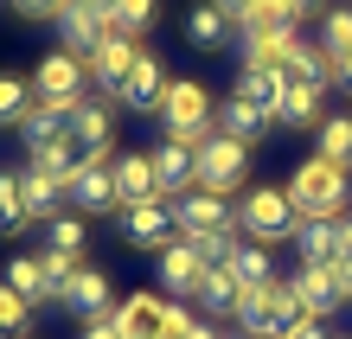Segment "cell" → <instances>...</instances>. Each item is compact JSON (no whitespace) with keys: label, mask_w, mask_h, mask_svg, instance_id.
I'll use <instances>...</instances> for the list:
<instances>
[{"label":"cell","mask_w":352,"mask_h":339,"mask_svg":"<svg viewBox=\"0 0 352 339\" xmlns=\"http://www.w3.org/2000/svg\"><path fill=\"white\" fill-rule=\"evenodd\" d=\"M340 282H346V301H352V263H340Z\"/></svg>","instance_id":"cell-47"},{"label":"cell","mask_w":352,"mask_h":339,"mask_svg":"<svg viewBox=\"0 0 352 339\" xmlns=\"http://www.w3.org/2000/svg\"><path fill=\"white\" fill-rule=\"evenodd\" d=\"M116 193H122V205H148V199H160V186H154V154H148V147L116 154Z\"/></svg>","instance_id":"cell-23"},{"label":"cell","mask_w":352,"mask_h":339,"mask_svg":"<svg viewBox=\"0 0 352 339\" xmlns=\"http://www.w3.org/2000/svg\"><path fill=\"white\" fill-rule=\"evenodd\" d=\"M32 90H38V102H84L90 96V65L77 52H45L38 71H32Z\"/></svg>","instance_id":"cell-8"},{"label":"cell","mask_w":352,"mask_h":339,"mask_svg":"<svg viewBox=\"0 0 352 339\" xmlns=\"http://www.w3.org/2000/svg\"><path fill=\"white\" fill-rule=\"evenodd\" d=\"M154 154V186H160V199H186L199 186V147H186V141H160L148 147Z\"/></svg>","instance_id":"cell-14"},{"label":"cell","mask_w":352,"mask_h":339,"mask_svg":"<svg viewBox=\"0 0 352 339\" xmlns=\"http://www.w3.org/2000/svg\"><path fill=\"white\" fill-rule=\"evenodd\" d=\"M173 224H179V237L205 243V237H218V230L237 224V205L224 199V193H205V186H192L186 199H173Z\"/></svg>","instance_id":"cell-6"},{"label":"cell","mask_w":352,"mask_h":339,"mask_svg":"<svg viewBox=\"0 0 352 339\" xmlns=\"http://www.w3.org/2000/svg\"><path fill=\"white\" fill-rule=\"evenodd\" d=\"M58 39H65V52H77V58L90 65L96 45L109 39V19H102L90 0H65V13H58Z\"/></svg>","instance_id":"cell-16"},{"label":"cell","mask_w":352,"mask_h":339,"mask_svg":"<svg viewBox=\"0 0 352 339\" xmlns=\"http://www.w3.org/2000/svg\"><path fill=\"white\" fill-rule=\"evenodd\" d=\"M218 7L231 13V19H237V32H243V26H250V13H256V0H218Z\"/></svg>","instance_id":"cell-42"},{"label":"cell","mask_w":352,"mask_h":339,"mask_svg":"<svg viewBox=\"0 0 352 339\" xmlns=\"http://www.w3.org/2000/svg\"><path fill=\"white\" fill-rule=\"evenodd\" d=\"M13 13L19 19H58V13H65V0H13Z\"/></svg>","instance_id":"cell-40"},{"label":"cell","mask_w":352,"mask_h":339,"mask_svg":"<svg viewBox=\"0 0 352 339\" xmlns=\"http://www.w3.org/2000/svg\"><path fill=\"white\" fill-rule=\"evenodd\" d=\"M320 83H288V90H282V109H276V122H282V129H320V122H327V109H320Z\"/></svg>","instance_id":"cell-26"},{"label":"cell","mask_w":352,"mask_h":339,"mask_svg":"<svg viewBox=\"0 0 352 339\" xmlns=\"http://www.w3.org/2000/svg\"><path fill=\"white\" fill-rule=\"evenodd\" d=\"M71 141L84 147V160H109L116 154V116H109V102H71Z\"/></svg>","instance_id":"cell-13"},{"label":"cell","mask_w":352,"mask_h":339,"mask_svg":"<svg viewBox=\"0 0 352 339\" xmlns=\"http://www.w3.org/2000/svg\"><path fill=\"white\" fill-rule=\"evenodd\" d=\"M231 32H237V19L218 7V0H199L192 13H186V39H192L199 52H224L231 45Z\"/></svg>","instance_id":"cell-24"},{"label":"cell","mask_w":352,"mask_h":339,"mask_svg":"<svg viewBox=\"0 0 352 339\" xmlns=\"http://www.w3.org/2000/svg\"><path fill=\"white\" fill-rule=\"evenodd\" d=\"M218 129H224V135H237L243 147H256V141H263L269 129H276V116H263V109H250L243 96H231V102L218 109Z\"/></svg>","instance_id":"cell-27"},{"label":"cell","mask_w":352,"mask_h":339,"mask_svg":"<svg viewBox=\"0 0 352 339\" xmlns=\"http://www.w3.org/2000/svg\"><path fill=\"white\" fill-rule=\"evenodd\" d=\"M65 199H71V211H84V218H122V193H116V160H84L71 173V186H65Z\"/></svg>","instance_id":"cell-7"},{"label":"cell","mask_w":352,"mask_h":339,"mask_svg":"<svg viewBox=\"0 0 352 339\" xmlns=\"http://www.w3.org/2000/svg\"><path fill=\"white\" fill-rule=\"evenodd\" d=\"M243 179H250V147H243L237 135L218 129L212 141H199V186H205V193H224V199H231Z\"/></svg>","instance_id":"cell-5"},{"label":"cell","mask_w":352,"mask_h":339,"mask_svg":"<svg viewBox=\"0 0 352 339\" xmlns=\"http://www.w3.org/2000/svg\"><path fill=\"white\" fill-rule=\"evenodd\" d=\"M109 327L122 339H160L167 333V294H129V301L109 314Z\"/></svg>","instance_id":"cell-17"},{"label":"cell","mask_w":352,"mask_h":339,"mask_svg":"<svg viewBox=\"0 0 352 339\" xmlns=\"http://www.w3.org/2000/svg\"><path fill=\"white\" fill-rule=\"evenodd\" d=\"M237 224H243V237H256V243H282V237L301 230L295 205H288V186H250V199L237 205Z\"/></svg>","instance_id":"cell-4"},{"label":"cell","mask_w":352,"mask_h":339,"mask_svg":"<svg viewBox=\"0 0 352 339\" xmlns=\"http://www.w3.org/2000/svg\"><path fill=\"white\" fill-rule=\"evenodd\" d=\"M32 166H38V173H52L58 186H71V173H77V166H84V147H77V141L65 135V141L38 147V154H32Z\"/></svg>","instance_id":"cell-34"},{"label":"cell","mask_w":352,"mask_h":339,"mask_svg":"<svg viewBox=\"0 0 352 339\" xmlns=\"http://www.w3.org/2000/svg\"><path fill=\"white\" fill-rule=\"evenodd\" d=\"M135 58H141V39H129V32H109V39L96 45V58H90V83H96L102 96H122V83H129Z\"/></svg>","instance_id":"cell-15"},{"label":"cell","mask_w":352,"mask_h":339,"mask_svg":"<svg viewBox=\"0 0 352 339\" xmlns=\"http://www.w3.org/2000/svg\"><path fill=\"white\" fill-rule=\"evenodd\" d=\"M295 294H301V307L314 314V320H327V314H340L346 307V282H340V263H301L295 275Z\"/></svg>","instance_id":"cell-12"},{"label":"cell","mask_w":352,"mask_h":339,"mask_svg":"<svg viewBox=\"0 0 352 339\" xmlns=\"http://www.w3.org/2000/svg\"><path fill=\"white\" fill-rule=\"evenodd\" d=\"M224 269H231L243 288H263V282H276V263H269V243H256V237H243V243H237V256L224 263Z\"/></svg>","instance_id":"cell-31"},{"label":"cell","mask_w":352,"mask_h":339,"mask_svg":"<svg viewBox=\"0 0 352 339\" xmlns=\"http://www.w3.org/2000/svg\"><path fill=\"white\" fill-rule=\"evenodd\" d=\"M32 102H38L32 77H19V71H0V129H19Z\"/></svg>","instance_id":"cell-32"},{"label":"cell","mask_w":352,"mask_h":339,"mask_svg":"<svg viewBox=\"0 0 352 339\" xmlns=\"http://www.w3.org/2000/svg\"><path fill=\"white\" fill-rule=\"evenodd\" d=\"M19 199H26V218H32V224H52L58 211H71L65 186H58L52 173H38L32 160H26V173H19Z\"/></svg>","instance_id":"cell-20"},{"label":"cell","mask_w":352,"mask_h":339,"mask_svg":"<svg viewBox=\"0 0 352 339\" xmlns=\"http://www.w3.org/2000/svg\"><path fill=\"white\" fill-rule=\"evenodd\" d=\"M154 256H160V288H167L173 301H199L205 275H212V263L199 256V243L192 237H173L167 250H154Z\"/></svg>","instance_id":"cell-9"},{"label":"cell","mask_w":352,"mask_h":339,"mask_svg":"<svg viewBox=\"0 0 352 339\" xmlns=\"http://www.w3.org/2000/svg\"><path fill=\"white\" fill-rule=\"evenodd\" d=\"M160 129H167V141H186V147H199V141H212V90H205L199 77H173L167 83V96H160Z\"/></svg>","instance_id":"cell-2"},{"label":"cell","mask_w":352,"mask_h":339,"mask_svg":"<svg viewBox=\"0 0 352 339\" xmlns=\"http://www.w3.org/2000/svg\"><path fill=\"white\" fill-rule=\"evenodd\" d=\"M231 339H237V333H231Z\"/></svg>","instance_id":"cell-49"},{"label":"cell","mask_w":352,"mask_h":339,"mask_svg":"<svg viewBox=\"0 0 352 339\" xmlns=\"http://www.w3.org/2000/svg\"><path fill=\"white\" fill-rule=\"evenodd\" d=\"M32 301H26V294H13L7 282H0V339H26V327H32Z\"/></svg>","instance_id":"cell-38"},{"label":"cell","mask_w":352,"mask_h":339,"mask_svg":"<svg viewBox=\"0 0 352 339\" xmlns=\"http://www.w3.org/2000/svg\"><path fill=\"white\" fill-rule=\"evenodd\" d=\"M199 301L205 307H212V314H231V320H237V307H243V282H237V275L231 269H212V275H205V288H199Z\"/></svg>","instance_id":"cell-33"},{"label":"cell","mask_w":352,"mask_h":339,"mask_svg":"<svg viewBox=\"0 0 352 339\" xmlns=\"http://www.w3.org/2000/svg\"><path fill=\"white\" fill-rule=\"evenodd\" d=\"M295 45H301V26H250L243 32V65L282 71L288 58H295Z\"/></svg>","instance_id":"cell-19"},{"label":"cell","mask_w":352,"mask_h":339,"mask_svg":"<svg viewBox=\"0 0 352 339\" xmlns=\"http://www.w3.org/2000/svg\"><path fill=\"white\" fill-rule=\"evenodd\" d=\"M7 288H13V294H26L32 307L58 301V282L45 275V256H38V250H19V256H7Z\"/></svg>","instance_id":"cell-21"},{"label":"cell","mask_w":352,"mask_h":339,"mask_svg":"<svg viewBox=\"0 0 352 339\" xmlns=\"http://www.w3.org/2000/svg\"><path fill=\"white\" fill-rule=\"evenodd\" d=\"M58 307H71L84 327H90V320H109V314H116V288H109V275H102V269L84 263L65 288H58Z\"/></svg>","instance_id":"cell-10"},{"label":"cell","mask_w":352,"mask_h":339,"mask_svg":"<svg viewBox=\"0 0 352 339\" xmlns=\"http://www.w3.org/2000/svg\"><path fill=\"white\" fill-rule=\"evenodd\" d=\"M45 250H65V256L84 263V250H90V218H84V211H58V218L45 224Z\"/></svg>","instance_id":"cell-29"},{"label":"cell","mask_w":352,"mask_h":339,"mask_svg":"<svg viewBox=\"0 0 352 339\" xmlns=\"http://www.w3.org/2000/svg\"><path fill=\"white\" fill-rule=\"evenodd\" d=\"M295 7H301V13H314V7H320V0H295Z\"/></svg>","instance_id":"cell-48"},{"label":"cell","mask_w":352,"mask_h":339,"mask_svg":"<svg viewBox=\"0 0 352 339\" xmlns=\"http://www.w3.org/2000/svg\"><path fill=\"white\" fill-rule=\"evenodd\" d=\"M295 320H307L295 282H263V288H243V307H237V327L250 339H282Z\"/></svg>","instance_id":"cell-3"},{"label":"cell","mask_w":352,"mask_h":339,"mask_svg":"<svg viewBox=\"0 0 352 339\" xmlns=\"http://www.w3.org/2000/svg\"><path fill=\"white\" fill-rule=\"evenodd\" d=\"M282 77L288 83H320V90H327V83H333V58H327V45H307V39H301L295 58L282 65Z\"/></svg>","instance_id":"cell-30"},{"label":"cell","mask_w":352,"mask_h":339,"mask_svg":"<svg viewBox=\"0 0 352 339\" xmlns=\"http://www.w3.org/2000/svg\"><path fill=\"white\" fill-rule=\"evenodd\" d=\"M340 263H352V218H340Z\"/></svg>","instance_id":"cell-44"},{"label":"cell","mask_w":352,"mask_h":339,"mask_svg":"<svg viewBox=\"0 0 352 339\" xmlns=\"http://www.w3.org/2000/svg\"><path fill=\"white\" fill-rule=\"evenodd\" d=\"M320 45H327V58H352V7H333V13H327Z\"/></svg>","instance_id":"cell-39"},{"label":"cell","mask_w":352,"mask_h":339,"mask_svg":"<svg viewBox=\"0 0 352 339\" xmlns=\"http://www.w3.org/2000/svg\"><path fill=\"white\" fill-rule=\"evenodd\" d=\"M186 339H224V333H212V327H205V320H199V327H192V333H186Z\"/></svg>","instance_id":"cell-46"},{"label":"cell","mask_w":352,"mask_h":339,"mask_svg":"<svg viewBox=\"0 0 352 339\" xmlns=\"http://www.w3.org/2000/svg\"><path fill=\"white\" fill-rule=\"evenodd\" d=\"M282 90H288V77H282V71H269V65H243L231 96H243V102H250V109H263V116H276V109H282Z\"/></svg>","instance_id":"cell-25"},{"label":"cell","mask_w":352,"mask_h":339,"mask_svg":"<svg viewBox=\"0 0 352 339\" xmlns=\"http://www.w3.org/2000/svg\"><path fill=\"white\" fill-rule=\"evenodd\" d=\"M154 19H160V0H116V13H109V32H154Z\"/></svg>","instance_id":"cell-35"},{"label":"cell","mask_w":352,"mask_h":339,"mask_svg":"<svg viewBox=\"0 0 352 339\" xmlns=\"http://www.w3.org/2000/svg\"><path fill=\"white\" fill-rule=\"evenodd\" d=\"M173 205L167 199H148V205H122V243L129 250H167L173 243Z\"/></svg>","instance_id":"cell-11"},{"label":"cell","mask_w":352,"mask_h":339,"mask_svg":"<svg viewBox=\"0 0 352 339\" xmlns=\"http://www.w3.org/2000/svg\"><path fill=\"white\" fill-rule=\"evenodd\" d=\"M282 339H327V327H320V320H314V314H307V320H295V327H288V333H282Z\"/></svg>","instance_id":"cell-41"},{"label":"cell","mask_w":352,"mask_h":339,"mask_svg":"<svg viewBox=\"0 0 352 339\" xmlns=\"http://www.w3.org/2000/svg\"><path fill=\"white\" fill-rule=\"evenodd\" d=\"M333 83H340L346 96H352V58H333Z\"/></svg>","instance_id":"cell-43"},{"label":"cell","mask_w":352,"mask_h":339,"mask_svg":"<svg viewBox=\"0 0 352 339\" xmlns=\"http://www.w3.org/2000/svg\"><path fill=\"white\" fill-rule=\"evenodd\" d=\"M288 205H295V218L301 224H314V218H346V166L333 160H301L295 173H288Z\"/></svg>","instance_id":"cell-1"},{"label":"cell","mask_w":352,"mask_h":339,"mask_svg":"<svg viewBox=\"0 0 352 339\" xmlns=\"http://www.w3.org/2000/svg\"><path fill=\"white\" fill-rule=\"evenodd\" d=\"M71 135V102H32L26 122H19V141H26V154H38V147L65 141Z\"/></svg>","instance_id":"cell-22"},{"label":"cell","mask_w":352,"mask_h":339,"mask_svg":"<svg viewBox=\"0 0 352 339\" xmlns=\"http://www.w3.org/2000/svg\"><path fill=\"white\" fill-rule=\"evenodd\" d=\"M167 83H173V77L160 71V58H154V52H141L116 102H122V109H141V116H148V109H160V96H167Z\"/></svg>","instance_id":"cell-18"},{"label":"cell","mask_w":352,"mask_h":339,"mask_svg":"<svg viewBox=\"0 0 352 339\" xmlns=\"http://www.w3.org/2000/svg\"><path fill=\"white\" fill-rule=\"evenodd\" d=\"M320 160L352 166V116H327L320 122Z\"/></svg>","instance_id":"cell-37"},{"label":"cell","mask_w":352,"mask_h":339,"mask_svg":"<svg viewBox=\"0 0 352 339\" xmlns=\"http://www.w3.org/2000/svg\"><path fill=\"white\" fill-rule=\"evenodd\" d=\"M84 339H122V333H116L109 320H90V327H84Z\"/></svg>","instance_id":"cell-45"},{"label":"cell","mask_w":352,"mask_h":339,"mask_svg":"<svg viewBox=\"0 0 352 339\" xmlns=\"http://www.w3.org/2000/svg\"><path fill=\"white\" fill-rule=\"evenodd\" d=\"M32 218H26V199H19V173L0 166V237H19Z\"/></svg>","instance_id":"cell-36"},{"label":"cell","mask_w":352,"mask_h":339,"mask_svg":"<svg viewBox=\"0 0 352 339\" xmlns=\"http://www.w3.org/2000/svg\"><path fill=\"white\" fill-rule=\"evenodd\" d=\"M295 250L301 263H340V218H314L295 230Z\"/></svg>","instance_id":"cell-28"}]
</instances>
